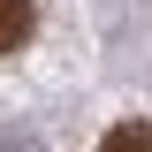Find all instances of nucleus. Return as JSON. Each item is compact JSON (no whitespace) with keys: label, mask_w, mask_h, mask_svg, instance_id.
Returning a JSON list of instances; mask_svg holds the SVG:
<instances>
[{"label":"nucleus","mask_w":152,"mask_h":152,"mask_svg":"<svg viewBox=\"0 0 152 152\" xmlns=\"http://www.w3.org/2000/svg\"><path fill=\"white\" fill-rule=\"evenodd\" d=\"M31 31H38V0H0V53L31 46Z\"/></svg>","instance_id":"nucleus-1"},{"label":"nucleus","mask_w":152,"mask_h":152,"mask_svg":"<svg viewBox=\"0 0 152 152\" xmlns=\"http://www.w3.org/2000/svg\"><path fill=\"white\" fill-rule=\"evenodd\" d=\"M99 152H152V122H114L99 137Z\"/></svg>","instance_id":"nucleus-2"}]
</instances>
